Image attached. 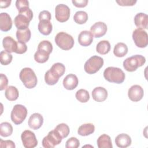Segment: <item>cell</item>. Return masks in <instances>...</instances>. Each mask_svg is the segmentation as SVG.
Masks as SVG:
<instances>
[{"label": "cell", "mask_w": 148, "mask_h": 148, "mask_svg": "<svg viewBox=\"0 0 148 148\" xmlns=\"http://www.w3.org/2000/svg\"><path fill=\"white\" fill-rule=\"evenodd\" d=\"M18 12L14 19V23L17 29H25L28 28L29 22L33 18V12L29 7L23 8Z\"/></svg>", "instance_id": "cell-1"}, {"label": "cell", "mask_w": 148, "mask_h": 148, "mask_svg": "<svg viewBox=\"0 0 148 148\" xmlns=\"http://www.w3.org/2000/svg\"><path fill=\"white\" fill-rule=\"evenodd\" d=\"M104 78L109 82L117 84L122 83L125 78V75L122 69L117 67L109 66L103 72Z\"/></svg>", "instance_id": "cell-2"}, {"label": "cell", "mask_w": 148, "mask_h": 148, "mask_svg": "<svg viewBox=\"0 0 148 148\" xmlns=\"http://www.w3.org/2000/svg\"><path fill=\"white\" fill-rule=\"evenodd\" d=\"M19 77L24 86L29 89L34 88L38 82L34 71L30 68H24L20 72Z\"/></svg>", "instance_id": "cell-3"}, {"label": "cell", "mask_w": 148, "mask_h": 148, "mask_svg": "<svg viewBox=\"0 0 148 148\" xmlns=\"http://www.w3.org/2000/svg\"><path fill=\"white\" fill-rule=\"evenodd\" d=\"M146 62V58L142 55H134L127 58L123 61V67L128 72H134L142 66Z\"/></svg>", "instance_id": "cell-4"}, {"label": "cell", "mask_w": 148, "mask_h": 148, "mask_svg": "<svg viewBox=\"0 0 148 148\" xmlns=\"http://www.w3.org/2000/svg\"><path fill=\"white\" fill-rule=\"evenodd\" d=\"M54 40L56 45L64 50H70L74 45L73 37L65 32H58L56 35Z\"/></svg>", "instance_id": "cell-5"}, {"label": "cell", "mask_w": 148, "mask_h": 148, "mask_svg": "<svg viewBox=\"0 0 148 148\" xmlns=\"http://www.w3.org/2000/svg\"><path fill=\"white\" fill-rule=\"evenodd\" d=\"M103 65V59L97 56L91 57L84 64V69L86 73L94 74L98 72Z\"/></svg>", "instance_id": "cell-6"}, {"label": "cell", "mask_w": 148, "mask_h": 148, "mask_svg": "<svg viewBox=\"0 0 148 148\" xmlns=\"http://www.w3.org/2000/svg\"><path fill=\"white\" fill-rule=\"evenodd\" d=\"M27 115V108L22 105H15L11 112L10 118L12 122L16 124L19 125L21 124L25 119Z\"/></svg>", "instance_id": "cell-7"}, {"label": "cell", "mask_w": 148, "mask_h": 148, "mask_svg": "<svg viewBox=\"0 0 148 148\" xmlns=\"http://www.w3.org/2000/svg\"><path fill=\"white\" fill-rule=\"evenodd\" d=\"M62 138L55 129L50 131L47 136H45L42 140V146L45 148H53L59 145L62 141Z\"/></svg>", "instance_id": "cell-8"}, {"label": "cell", "mask_w": 148, "mask_h": 148, "mask_svg": "<svg viewBox=\"0 0 148 148\" xmlns=\"http://www.w3.org/2000/svg\"><path fill=\"white\" fill-rule=\"evenodd\" d=\"M132 39L138 47L144 48L148 45V35L146 31L143 29H135L132 33Z\"/></svg>", "instance_id": "cell-9"}, {"label": "cell", "mask_w": 148, "mask_h": 148, "mask_svg": "<svg viewBox=\"0 0 148 148\" xmlns=\"http://www.w3.org/2000/svg\"><path fill=\"white\" fill-rule=\"evenodd\" d=\"M23 145L25 148H34L38 145V140L35 134L30 130L24 131L21 135Z\"/></svg>", "instance_id": "cell-10"}, {"label": "cell", "mask_w": 148, "mask_h": 148, "mask_svg": "<svg viewBox=\"0 0 148 148\" xmlns=\"http://www.w3.org/2000/svg\"><path fill=\"white\" fill-rule=\"evenodd\" d=\"M71 10L69 8L63 3L58 4L55 8V16L57 21L64 23L68 20L70 17Z\"/></svg>", "instance_id": "cell-11"}, {"label": "cell", "mask_w": 148, "mask_h": 148, "mask_svg": "<svg viewBox=\"0 0 148 148\" xmlns=\"http://www.w3.org/2000/svg\"><path fill=\"white\" fill-rule=\"evenodd\" d=\"M144 95L143 88L138 84L132 86L128 91L129 99L133 102H138L142 99Z\"/></svg>", "instance_id": "cell-12"}, {"label": "cell", "mask_w": 148, "mask_h": 148, "mask_svg": "<svg viewBox=\"0 0 148 148\" xmlns=\"http://www.w3.org/2000/svg\"><path fill=\"white\" fill-rule=\"evenodd\" d=\"M107 31L106 24L102 21L94 23L90 28V32L95 38H101L105 35Z\"/></svg>", "instance_id": "cell-13"}, {"label": "cell", "mask_w": 148, "mask_h": 148, "mask_svg": "<svg viewBox=\"0 0 148 148\" xmlns=\"http://www.w3.org/2000/svg\"><path fill=\"white\" fill-rule=\"evenodd\" d=\"M43 123V116L38 113H34L31 114L28 120L29 127L35 130L40 128Z\"/></svg>", "instance_id": "cell-14"}, {"label": "cell", "mask_w": 148, "mask_h": 148, "mask_svg": "<svg viewBox=\"0 0 148 148\" xmlns=\"http://www.w3.org/2000/svg\"><path fill=\"white\" fill-rule=\"evenodd\" d=\"M62 83L65 88L68 90H72L77 86L79 80L75 75L71 73L65 76Z\"/></svg>", "instance_id": "cell-15"}, {"label": "cell", "mask_w": 148, "mask_h": 148, "mask_svg": "<svg viewBox=\"0 0 148 148\" xmlns=\"http://www.w3.org/2000/svg\"><path fill=\"white\" fill-rule=\"evenodd\" d=\"M12 27V21L9 14L5 12L0 13V29L1 31L7 32Z\"/></svg>", "instance_id": "cell-16"}, {"label": "cell", "mask_w": 148, "mask_h": 148, "mask_svg": "<svg viewBox=\"0 0 148 148\" xmlns=\"http://www.w3.org/2000/svg\"><path fill=\"white\" fill-rule=\"evenodd\" d=\"M92 97L94 101L97 102H103L108 97V91L106 89L102 87H97L92 91Z\"/></svg>", "instance_id": "cell-17"}, {"label": "cell", "mask_w": 148, "mask_h": 148, "mask_svg": "<svg viewBox=\"0 0 148 148\" xmlns=\"http://www.w3.org/2000/svg\"><path fill=\"white\" fill-rule=\"evenodd\" d=\"M93 41V35L90 31H83L78 36L79 43L83 46H90Z\"/></svg>", "instance_id": "cell-18"}, {"label": "cell", "mask_w": 148, "mask_h": 148, "mask_svg": "<svg viewBox=\"0 0 148 148\" xmlns=\"http://www.w3.org/2000/svg\"><path fill=\"white\" fill-rule=\"evenodd\" d=\"M132 140L131 137L126 134H120L115 138V143L117 147L125 148L130 146Z\"/></svg>", "instance_id": "cell-19"}, {"label": "cell", "mask_w": 148, "mask_h": 148, "mask_svg": "<svg viewBox=\"0 0 148 148\" xmlns=\"http://www.w3.org/2000/svg\"><path fill=\"white\" fill-rule=\"evenodd\" d=\"M134 23L138 28L147 29L148 24V17L146 13H138L134 17Z\"/></svg>", "instance_id": "cell-20"}, {"label": "cell", "mask_w": 148, "mask_h": 148, "mask_svg": "<svg viewBox=\"0 0 148 148\" xmlns=\"http://www.w3.org/2000/svg\"><path fill=\"white\" fill-rule=\"evenodd\" d=\"M3 47L5 51L11 53L15 52L17 49V42L10 36H5L2 40Z\"/></svg>", "instance_id": "cell-21"}, {"label": "cell", "mask_w": 148, "mask_h": 148, "mask_svg": "<svg viewBox=\"0 0 148 148\" xmlns=\"http://www.w3.org/2000/svg\"><path fill=\"white\" fill-rule=\"evenodd\" d=\"M38 28L39 31L44 35H49L52 31L53 25L50 20H43L39 21Z\"/></svg>", "instance_id": "cell-22"}, {"label": "cell", "mask_w": 148, "mask_h": 148, "mask_svg": "<svg viewBox=\"0 0 148 148\" xmlns=\"http://www.w3.org/2000/svg\"><path fill=\"white\" fill-rule=\"evenodd\" d=\"M95 131V126L92 123H86L81 125L78 130L77 133L79 135L85 136L92 134Z\"/></svg>", "instance_id": "cell-23"}, {"label": "cell", "mask_w": 148, "mask_h": 148, "mask_svg": "<svg viewBox=\"0 0 148 148\" xmlns=\"http://www.w3.org/2000/svg\"><path fill=\"white\" fill-rule=\"evenodd\" d=\"M97 146L99 148H112L110 137L106 134H102L97 139Z\"/></svg>", "instance_id": "cell-24"}, {"label": "cell", "mask_w": 148, "mask_h": 148, "mask_svg": "<svg viewBox=\"0 0 148 148\" xmlns=\"http://www.w3.org/2000/svg\"><path fill=\"white\" fill-rule=\"evenodd\" d=\"M49 70L55 77L59 79L64 74L65 72V67L63 64L57 62L54 64Z\"/></svg>", "instance_id": "cell-25"}, {"label": "cell", "mask_w": 148, "mask_h": 148, "mask_svg": "<svg viewBox=\"0 0 148 148\" xmlns=\"http://www.w3.org/2000/svg\"><path fill=\"white\" fill-rule=\"evenodd\" d=\"M5 95L7 99L10 101H16L19 95L17 88L13 86H8L5 92Z\"/></svg>", "instance_id": "cell-26"}, {"label": "cell", "mask_w": 148, "mask_h": 148, "mask_svg": "<svg viewBox=\"0 0 148 148\" xmlns=\"http://www.w3.org/2000/svg\"><path fill=\"white\" fill-rule=\"evenodd\" d=\"M127 46L122 42L117 43L114 47L113 53L117 57H123L128 53Z\"/></svg>", "instance_id": "cell-27"}, {"label": "cell", "mask_w": 148, "mask_h": 148, "mask_svg": "<svg viewBox=\"0 0 148 148\" xmlns=\"http://www.w3.org/2000/svg\"><path fill=\"white\" fill-rule=\"evenodd\" d=\"M16 35L18 41L25 43L29 40L31 36V33L30 29L28 28L25 29L23 30L17 29L16 31Z\"/></svg>", "instance_id": "cell-28"}, {"label": "cell", "mask_w": 148, "mask_h": 148, "mask_svg": "<svg viewBox=\"0 0 148 148\" xmlns=\"http://www.w3.org/2000/svg\"><path fill=\"white\" fill-rule=\"evenodd\" d=\"M110 50V44L108 40H103L98 43L96 46V51L100 54H106Z\"/></svg>", "instance_id": "cell-29"}, {"label": "cell", "mask_w": 148, "mask_h": 148, "mask_svg": "<svg viewBox=\"0 0 148 148\" xmlns=\"http://www.w3.org/2000/svg\"><path fill=\"white\" fill-rule=\"evenodd\" d=\"M13 132V127L8 122H3L0 124V135L3 137L10 136Z\"/></svg>", "instance_id": "cell-30"}, {"label": "cell", "mask_w": 148, "mask_h": 148, "mask_svg": "<svg viewBox=\"0 0 148 148\" xmlns=\"http://www.w3.org/2000/svg\"><path fill=\"white\" fill-rule=\"evenodd\" d=\"M73 20L75 22L78 24H83L86 23L88 20V14L84 11H77L73 16Z\"/></svg>", "instance_id": "cell-31"}, {"label": "cell", "mask_w": 148, "mask_h": 148, "mask_svg": "<svg viewBox=\"0 0 148 148\" xmlns=\"http://www.w3.org/2000/svg\"><path fill=\"white\" fill-rule=\"evenodd\" d=\"M50 54L41 50H37L34 54V59L38 63H45L49 58Z\"/></svg>", "instance_id": "cell-32"}, {"label": "cell", "mask_w": 148, "mask_h": 148, "mask_svg": "<svg viewBox=\"0 0 148 148\" xmlns=\"http://www.w3.org/2000/svg\"><path fill=\"white\" fill-rule=\"evenodd\" d=\"M75 97L76 98L82 103H85L90 99L89 92L84 89H80L77 90L76 92Z\"/></svg>", "instance_id": "cell-33"}, {"label": "cell", "mask_w": 148, "mask_h": 148, "mask_svg": "<svg viewBox=\"0 0 148 148\" xmlns=\"http://www.w3.org/2000/svg\"><path fill=\"white\" fill-rule=\"evenodd\" d=\"M54 129L58 131L62 138L67 137L70 132L69 127L65 123H61L58 124Z\"/></svg>", "instance_id": "cell-34"}, {"label": "cell", "mask_w": 148, "mask_h": 148, "mask_svg": "<svg viewBox=\"0 0 148 148\" xmlns=\"http://www.w3.org/2000/svg\"><path fill=\"white\" fill-rule=\"evenodd\" d=\"M37 50H43L50 54L53 50V45L51 43L49 40H42L39 43Z\"/></svg>", "instance_id": "cell-35"}, {"label": "cell", "mask_w": 148, "mask_h": 148, "mask_svg": "<svg viewBox=\"0 0 148 148\" xmlns=\"http://www.w3.org/2000/svg\"><path fill=\"white\" fill-rule=\"evenodd\" d=\"M12 58L13 56L10 53L6 51H1L0 53V61L1 64L3 65L9 64L12 62Z\"/></svg>", "instance_id": "cell-36"}, {"label": "cell", "mask_w": 148, "mask_h": 148, "mask_svg": "<svg viewBox=\"0 0 148 148\" xmlns=\"http://www.w3.org/2000/svg\"><path fill=\"white\" fill-rule=\"evenodd\" d=\"M59 79L57 78L56 77H55L50 71V70H48L45 75V81L46 83V84H47L48 85H54L56 84L58 81Z\"/></svg>", "instance_id": "cell-37"}, {"label": "cell", "mask_w": 148, "mask_h": 148, "mask_svg": "<svg viewBox=\"0 0 148 148\" xmlns=\"http://www.w3.org/2000/svg\"><path fill=\"white\" fill-rule=\"evenodd\" d=\"M80 145V142L75 137H71L68 139L65 143L66 148H77Z\"/></svg>", "instance_id": "cell-38"}, {"label": "cell", "mask_w": 148, "mask_h": 148, "mask_svg": "<svg viewBox=\"0 0 148 148\" xmlns=\"http://www.w3.org/2000/svg\"><path fill=\"white\" fill-rule=\"evenodd\" d=\"M27 50V46L25 44V43L17 41V49L15 51L17 54H23L26 52Z\"/></svg>", "instance_id": "cell-39"}, {"label": "cell", "mask_w": 148, "mask_h": 148, "mask_svg": "<svg viewBox=\"0 0 148 148\" xmlns=\"http://www.w3.org/2000/svg\"><path fill=\"white\" fill-rule=\"evenodd\" d=\"M0 147L1 148H15L16 146L14 143L11 140H3L2 139H0Z\"/></svg>", "instance_id": "cell-40"}, {"label": "cell", "mask_w": 148, "mask_h": 148, "mask_svg": "<svg viewBox=\"0 0 148 148\" xmlns=\"http://www.w3.org/2000/svg\"><path fill=\"white\" fill-rule=\"evenodd\" d=\"M8 84V79L6 76L3 73L0 75V90L2 91L6 88Z\"/></svg>", "instance_id": "cell-41"}, {"label": "cell", "mask_w": 148, "mask_h": 148, "mask_svg": "<svg viewBox=\"0 0 148 148\" xmlns=\"http://www.w3.org/2000/svg\"><path fill=\"white\" fill-rule=\"evenodd\" d=\"M16 6L18 10L23 8L29 7V2L27 0H17L16 1Z\"/></svg>", "instance_id": "cell-42"}, {"label": "cell", "mask_w": 148, "mask_h": 148, "mask_svg": "<svg viewBox=\"0 0 148 148\" xmlns=\"http://www.w3.org/2000/svg\"><path fill=\"white\" fill-rule=\"evenodd\" d=\"M39 20H51V14L48 10H42L41 11L39 14Z\"/></svg>", "instance_id": "cell-43"}, {"label": "cell", "mask_w": 148, "mask_h": 148, "mask_svg": "<svg viewBox=\"0 0 148 148\" xmlns=\"http://www.w3.org/2000/svg\"><path fill=\"white\" fill-rule=\"evenodd\" d=\"M116 2L120 6H133L136 3V0H116Z\"/></svg>", "instance_id": "cell-44"}, {"label": "cell", "mask_w": 148, "mask_h": 148, "mask_svg": "<svg viewBox=\"0 0 148 148\" xmlns=\"http://www.w3.org/2000/svg\"><path fill=\"white\" fill-rule=\"evenodd\" d=\"M72 2L76 7L84 8L87 6L88 1V0H72Z\"/></svg>", "instance_id": "cell-45"}, {"label": "cell", "mask_w": 148, "mask_h": 148, "mask_svg": "<svg viewBox=\"0 0 148 148\" xmlns=\"http://www.w3.org/2000/svg\"><path fill=\"white\" fill-rule=\"evenodd\" d=\"M11 0H1L0 1V7L1 8H6L10 6L11 3Z\"/></svg>", "instance_id": "cell-46"}]
</instances>
